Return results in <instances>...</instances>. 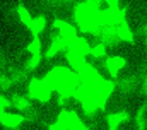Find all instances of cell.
<instances>
[{
  "mask_svg": "<svg viewBox=\"0 0 147 130\" xmlns=\"http://www.w3.org/2000/svg\"><path fill=\"white\" fill-rule=\"evenodd\" d=\"M45 81L48 82V86L57 91L62 98H72L75 96V91L80 86V77L79 74H74L72 70L65 68V67H55L51 68Z\"/></svg>",
  "mask_w": 147,
  "mask_h": 130,
  "instance_id": "obj_1",
  "label": "cell"
},
{
  "mask_svg": "<svg viewBox=\"0 0 147 130\" xmlns=\"http://www.w3.org/2000/svg\"><path fill=\"white\" fill-rule=\"evenodd\" d=\"M75 19L82 31L96 32L103 26V10H99V7L96 5V0H86L77 5Z\"/></svg>",
  "mask_w": 147,
  "mask_h": 130,
  "instance_id": "obj_2",
  "label": "cell"
},
{
  "mask_svg": "<svg viewBox=\"0 0 147 130\" xmlns=\"http://www.w3.org/2000/svg\"><path fill=\"white\" fill-rule=\"evenodd\" d=\"M28 91L31 98H34L36 101H41V103H46L50 98H51V87L48 86V82L45 79H31L29 86H28Z\"/></svg>",
  "mask_w": 147,
  "mask_h": 130,
  "instance_id": "obj_3",
  "label": "cell"
},
{
  "mask_svg": "<svg viewBox=\"0 0 147 130\" xmlns=\"http://www.w3.org/2000/svg\"><path fill=\"white\" fill-rule=\"evenodd\" d=\"M79 118H77V115L70 111V110H63V111H60V115L57 116V122L53 123V125H50V130H70L75 125V122H77Z\"/></svg>",
  "mask_w": 147,
  "mask_h": 130,
  "instance_id": "obj_4",
  "label": "cell"
},
{
  "mask_svg": "<svg viewBox=\"0 0 147 130\" xmlns=\"http://www.w3.org/2000/svg\"><path fill=\"white\" fill-rule=\"evenodd\" d=\"M55 28L58 29V36H60L62 41L67 45V48H69L74 41L79 38V36H77V31H75V28H74L72 24L65 22V21H57V22H55Z\"/></svg>",
  "mask_w": 147,
  "mask_h": 130,
  "instance_id": "obj_5",
  "label": "cell"
},
{
  "mask_svg": "<svg viewBox=\"0 0 147 130\" xmlns=\"http://www.w3.org/2000/svg\"><path fill=\"white\" fill-rule=\"evenodd\" d=\"M28 50H29V53H31V60H29V68H36L39 62H41V58H43V55H41V41L34 38L31 43H29V46H28Z\"/></svg>",
  "mask_w": 147,
  "mask_h": 130,
  "instance_id": "obj_6",
  "label": "cell"
},
{
  "mask_svg": "<svg viewBox=\"0 0 147 130\" xmlns=\"http://www.w3.org/2000/svg\"><path fill=\"white\" fill-rule=\"evenodd\" d=\"M0 122H2V125L7 127V129H16V127H19V125L24 122V116H22V115H14V113H5V111H2Z\"/></svg>",
  "mask_w": 147,
  "mask_h": 130,
  "instance_id": "obj_7",
  "label": "cell"
},
{
  "mask_svg": "<svg viewBox=\"0 0 147 130\" xmlns=\"http://www.w3.org/2000/svg\"><path fill=\"white\" fill-rule=\"evenodd\" d=\"M67 60H69L70 67H72L77 74L87 65L86 64V57H84V55H79V53H75V51H72V50H69V48H67Z\"/></svg>",
  "mask_w": 147,
  "mask_h": 130,
  "instance_id": "obj_8",
  "label": "cell"
},
{
  "mask_svg": "<svg viewBox=\"0 0 147 130\" xmlns=\"http://www.w3.org/2000/svg\"><path fill=\"white\" fill-rule=\"evenodd\" d=\"M105 67L108 68V72H110L111 75H116V74L125 67V58H123V57H110V58L106 60Z\"/></svg>",
  "mask_w": 147,
  "mask_h": 130,
  "instance_id": "obj_9",
  "label": "cell"
},
{
  "mask_svg": "<svg viewBox=\"0 0 147 130\" xmlns=\"http://www.w3.org/2000/svg\"><path fill=\"white\" fill-rule=\"evenodd\" d=\"M69 50H72V51L79 53V55H84V57H87L91 53V46H89V43L84 38H77L72 45L69 46Z\"/></svg>",
  "mask_w": 147,
  "mask_h": 130,
  "instance_id": "obj_10",
  "label": "cell"
},
{
  "mask_svg": "<svg viewBox=\"0 0 147 130\" xmlns=\"http://www.w3.org/2000/svg\"><path fill=\"white\" fill-rule=\"evenodd\" d=\"M65 48H67V45L62 41V38H60V36H57V38H53V39H51V43H50V46H48V50H46L45 57H46V58H51V57H55L58 51H62V50H65Z\"/></svg>",
  "mask_w": 147,
  "mask_h": 130,
  "instance_id": "obj_11",
  "label": "cell"
},
{
  "mask_svg": "<svg viewBox=\"0 0 147 130\" xmlns=\"http://www.w3.org/2000/svg\"><path fill=\"white\" fill-rule=\"evenodd\" d=\"M127 122V113H123V111H118V113H113L108 116V127L110 130H116L121 123H125Z\"/></svg>",
  "mask_w": 147,
  "mask_h": 130,
  "instance_id": "obj_12",
  "label": "cell"
},
{
  "mask_svg": "<svg viewBox=\"0 0 147 130\" xmlns=\"http://www.w3.org/2000/svg\"><path fill=\"white\" fill-rule=\"evenodd\" d=\"M116 38H120L121 41H134V32L130 31L127 22H123L116 28Z\"/></svg>",
  "mask_w": 147,
  "mask_h": 130,
  "instance_id": "obj_13",
  "label": "cell"
},
{
  "mask_svg": "<svg viewBox=\"0 0 147 130\" xmlns=\"http://www.w3.org/2000/svg\"><path fill=\"white\" fill-rule=\"evenodd\" d=\"M46 28V21H45V17H36V19H33V22H31V26H29V31L33 32L34 36H38L39 32H43V29Z\"/></svg>",
  "mask_w": 147,
  "mask_h": 130,
  "instance_id": "obj_14",
  "label": "cell"
},
{
  "mask_svg": "<svg viewBox=\"0 0 147 130\" xmlns=\"http://www.w3.org/2000/svg\"><path fill=\"white\" fill-rule=\"evenodd\" d=\"M17 16H19V19H21V22H24L28 28L31 26V22H33V19H34L24 5H19V7H17Z\"/></svg>",
  "mask_w": 147,
  "mask_h": 130,
  "instance_id": "obj_15",
  "label": "cell"
},
{
  "mask_svg": "<svg viewBox=\"0 0 147 130\" xmlns=\"http://www.w3.org/2000/svg\"><path fill=\"white\" fill-rule=\"evenodd\" d=\"M92 58H103L106 55V46L105 45H96L91 48V53H89Z\"/></svg>",
  "mask_w": 147,
  "mask_h": 130,
  "instance_id": "obj_16",
  "label": "cell"
},
{
  "mask_svg": "<svg viewBox=\"0 0 147 130\" xmlns=\"http://www.w3.org/2000/svg\"><path fill=\"white\" fill-rule=\"evenodd\" d=\"M70 130H89V129L86 127V123H84V122L77 120V122H75V125H74V127H72Z\"/></svg>",
  "mask_w": 147,
  "mask_h": 130,
  "instance_id": "obj_17",
  "label": "cell"
},
{
  "mask_svg": "<svg viewBox=\"0 0 147 130\" xmlns=\"http://www.w3.org/2000/svg\"><path fill=\"white\" fill-rule=\"evenodd\" d=\"M101 2H106L110 7H116L118 5V0H101Z\"/></svg>",
  "mask_w": 147,
  "mask_h": 130,
  "instance_id": "obj_18",
  "label": "cell"
},
{
  "mask_svg": "<svg viewBox=\"0 0 147 130\" xmlns=\"http://www.w3.org/2000/svg\"><path fill=\"white\" fill-rule=\"evenodd\" d=\"M142 91H144V94H147V81L144 82V87H142Z\"/></svg>",
  "mask_w": 147,
  "mask_h": 130,
  "instance_id": "obj_19",
  "label": "cell"
},
{
  "mask_svg": "<svg viewBox=\"0 0 147 130\" xmlns=\"http://www.w3.org/2000/svg\"><path fill=\"white\" fill-rule=\"evenodd\" d=\"M146 43H147V38H146Z\"/></svg>",
  "mask_w": 147,
  "mask_h": 130,
  "instance_id": "obj_20",
  "label": "cell"
}]
</instances>
